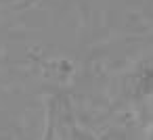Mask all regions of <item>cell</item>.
<instances>
[{
	"label": "cell",
	"instance_id": "cell-1",
	"mask_svg": "<svg viewBox=\"0 0 153 140\" xmlns=\"http://www.w3.org/2000/svg\"><path fill=\"white\" fill-rule=\"evenodd\" d=\"M65 140H99V138L92 132L78 125L76 121H67L65 123Z\"/></svg>",
	"mask_w": 153,
	"mask_h": 140
},
{
	"label": "cell",
	"instance_id": "cell-2",
	"mask_svg": "<svg viewBox=\"0 0 153 140\" xmlns=\"http://www.w3.org/2000/svg\"><path fill=\"white\" fill-rule=\"evenodd\" d=\"M149 140H153V130H151V134H149Z\"/></svg>",
	"mask_w": 153,
	"mask_h": 140
}]
</instances>
